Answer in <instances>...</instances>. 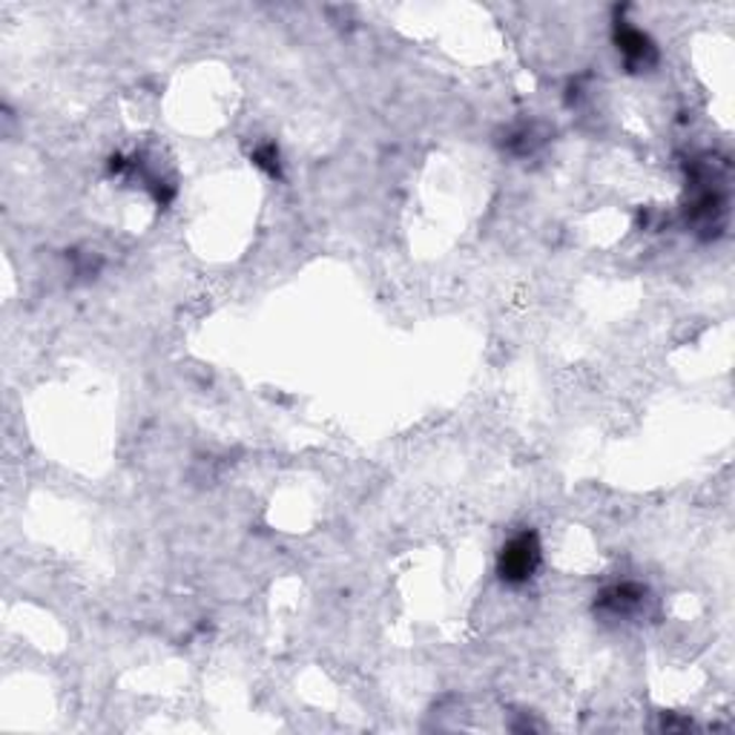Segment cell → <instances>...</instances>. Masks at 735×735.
<instances>
[{
    "instance_id": "6da1fadb",
    "label": "cell",
    "mask_w": 735,
    "mask_h": 735,
    "mask_svg": "<svg viewBox=\"0 0 735 735\" xmlns=\"http://www.w3.org/2000/svg\"><path fill=\"white\" fill-rule=\"evenodd\" d=\"M543 563V547H540L538 532H520L500 549L497 554V575L506 586H523L538 575Z\"/></svg>"
},
{
    "instance_id": "7a4b0ae2",
    "label": "cell",
    "mask_w": 735,
    "mask_h": 735,
    "mask_svg": "<svg viewBox=\"0 0 735 735\" xmlns=\"http://www.w3.org/2000/svg\"><path fill=\"white\" fill-rule=\"evenodd\" d=\"M647 604V590L641 583H615L609 590H604L595 601V612L609 620H626L638 615Z\"/></svg>"
},
{
    "instance_id": "3957f363",
    "label": "cell",
    "mask_w": 735,
    "mask_h": 735,
    "mask_svg": "<svg viewBox=\"0 0 735 735\" xmlns=\"http://www.w3.org/2000/svg\"><path fill=\"white\" fill-rule=\"evenodd\" d=\"M615 46H618L626 69H633V73H647V69L658 64V50L652 44V37L647 32L629 26V23L620 21L615 26Z\"/></svg>"
},
{
    "instance_id": "277c9868",
    "label": "cell",
    "mask_w": 735,
    "mask_h": 735,
    "mask_svg": "<svg viewBox=\"0 0 735 735\" xmlns=\"http://www.w3.org/2000/svg\"><path fill=\"white\" fill-rule=\"evenodd\" d=\"M256 164L262 170H268L270 175H279V150L273 144H264L262 150H256Z\"/></svg>"
}]
</instances>
